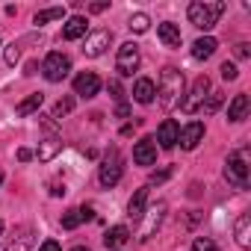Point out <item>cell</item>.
<instances>
[{
	"instance_id": "cell-41",
	"label": "cell",
	"mask_w": 251,
	"mask_h": 251,
	"mask_svg": "<svg viewBox=\"0 0 251 251\" xmlns=\"http://www.w3.org/2000/svg\"><path fill=\"white\" fill-rule=\"evenodd\" d=\"M30 157H33V151H30V148H21V151H18V160H30Z\"/></svg>"
},
{
	"instance_id": "cell-28",
	"label": "cell",
	"mask_w": 251,
	"mask_h": 251,
	"mask_svg": "<svg viewBox=\"0 0 251 251\" xmlns=\"http://www.w3.org/2000/svg\"><path fill=\"white\" fill-rule=\"evenodd\" d=\"M80 222H83V216H80V207H74V210H68V213L62 216V227H65V230H74Z\"/></svg>"
},
{
	"instance_id": "cell-16",
	"label": "cell",
	"mask_w": 251,
	"mask_h": 251,
	"mask_svg": "<svg viewBox=\"0 0 251 251\" xmlns=\"http://www.w3.org/2000/svg\"><path fill=\"white\" fill-rule=\"evenodd\" d=\"M233 233H236V245L239 248H251V216L248 213H239V219L233 225Z\"/></svg>"
},
{
	"instance_id": "cell-42",
	"label": "cell",
	"mask_w": 251,
	"mask_h": 251,
	"mask_svg": "<svg viewBox=\"0 0 251 251\" xmlns=\"http://www.w3.org/2000/svg\"><path fill=\"white\" fill-rule=\"evenodd\" d=\"M71 251H89V248H86V245H74Z\"/></svg>"
},
{
	"instance_id": "cell-4",
	"label": "cell",
	"mask_w": 251,
	"mask_h": 251,
	"mask_svg": "<svg viewBox=\"0 0 251 251\" xmlns=\"http://www.w3.org/2000/svg\"><path fill=\"white\" fill-rule=\"evenodd\" d=\"M68 71H71V59L65 53H59V50L48 53L45 62H42V74H45L48 83H62L68 77Z\"/></svg>"
},
{
	"instance_id": "cell-38",
	"label": "cell",
	"mask_w": 251,
	"mask_h": 251,
	"mask_svg": "<svg viewBox=\"0 0 251 251\" xmlns=\"http://www.w3.org/2000/svg\"><path fill=\"white\" fill-rule=\"evenodd\" d=\"M115 115H118V118H127V115H130V106H127V103H118V106H115Z\"/></svg>"
},
{
	"instance_id": "cell-31",
	"label": "cell",
	"mask_w": 251,
	"mask_h": 251,
	"mask_svg": "<svg viewBox=\"0 0 251 251\" xmlns=\"http://www.w3.org/2000/svg\"><path fill=\"white\" fill-rule=\"evenodd\" d=\"M222 77H225V80H236V77H239V68H236L233 62H222Z\"/></svg>"
},
{
	"instance_id": "cell-37",
	"label": "cell",
	"mask_w": 251,
	"mask_h": 251,
	"mask_svg": "<svg viewBox=\"0 0 251 251\" xmlns=\"http://www.w3.org/2000/svg\"><path fill=\"white\" fill-rule=\"evenodd\" d=\"M233 53H236V56H239V59H245V56H248V53H251V50H248V45H245V42H239V45H236V48H233Z\"/></svg>"
},
{
	"instance_id": "cell-20",
	"label": "cell",
	"mask_w": 251,
	"mask_h": 251,
	"mask_svg": "<svg viewBox=\"0 0 251 251\" xmlns=\"http://www.w3.org/2000/svg\"><path fill=\"white\" fill-rule=\"evenodd\" d=\"M248 95H233V100L227 103V121H242L248 115Z\"/></svg>"
},
{
	"instance_id": "cell-22",
	"label": "cell",
	"mask_w": 251,
	"mask_h": 251,
	"mask_svg": "<svg viewBox=\"0 0 251 251\" xmlns=\"http://www.w3.org/2000/svg\"><path fill=\"white\" fill-rule=\"evenodd\" d=\"M216 48H219V42H216L213 36H204V39H198V42L192 45V56H195V59H210V56L216 53Z\"/></svg>"
},
{
	"instance_id": "cell-21",
	"label": "cell",
	"mask_w": 251,
	"mask_h": 251,
	"mask_svg": "<svg viewBox=\"0 0 251 251\" xmlns=\"http://www.w3.org/2000/svg\"><path fill=\"white\" fill-rule=\"evenodd\" d=\"M145 204H148V186L136 189V195H133L130 204H127V216H130V219H142V216H145Z\"/></svg>"
},
{
	"instance_id": "cell-2",
	"label": "cell",
	"mask_w": 251,
	"mask_h": 251,
	"mask_svg": "<svg viewBox=\"0 0 251 251\" xmlns=\"http://www.w3.org/2000/svg\"><path fill=\"white\" fill-rule=\"evenodd\" d=\"M225 3L222 0H195V3H189L186 15H189V24L198 27V30H213L219 24V18L225 15Z\"/></svg>"
},
{
	"instance_id": "cell-14",
	"label": "cell",
	"mask_w": 251,
	"mask_h": 251,
	"mask_svg": "<svg viewBox=\"0 0 251 251\" xmlns=\"http://www.w3.org/2000/svg\"><path fill=\"white\" fill-rule=\"evenodd\" d=\"M89 33V21L83 18V15H71L68 21H65V27H62V39L65 42H77V39H83Z\"/></svg>"
},
{
	"instance_id": "cell-39",
	"label": "cell",
	"mask_w": 251,
	"mask_h": 251,
	"mask_svg": "<svg viewBox=\"0 0 251 251\" xmlns=\"http://www.w3.org/2000/svg\"><path fill=\"white\" fill-rule=\"evenodd\" d=\"M80 216H83V222H89V219H95V210L92 207H80Z\"/></svg>"
},
{
	"instance_id": "cell-7",
	"label": "cell",
	"mask_w": 251,
	"mask_h": 251,
	"mask_svg": "<svg viewBox=\"0 0 251 251\" xmlns=\"http://www.w3.org/2000/svg\"><path fill=\"white\" fill-rule=\"evenodd\" d=\"M121 172H124V166H121V157H118V151L112 148V151L106 154V160L100 163V172H98V180H100V186L112 189V186L121 180Z\"/></svg>"
},
{
	"instance_id": "cell-1",
	"label": "cell",
	"mask_w": 251,
	"mask_h": 251,
	"mask_svg": "<svg viewBox=\"0 0 251 251\" xmlns=\"http://www.w3.org/2000/svg\"><path fill=\"white\" fill-rule=\"evenodd\" d=\"M183 86H186V80H183V71H177L175 65H166L163 71H160V80H157V103L163 106V109H175V106H180V100H183Z\"/></svg>"
},
{
	"instance_id": "cell-9",
	"label": "cell",
	"mask_w": 251,
	"mask_h": 251,
	"mask_svg": "<svg viewBox=\"0 0 251 251\" xmlns=\"http://www.w3.org/2000/svg\"><path fill=\"white\" fill-rule=\"evenodd\" d=\"M98 92H100V77H98L95 71H83V74L74 77V95H80V98H95Z\"/></svg>"
},
{
	"instance_id": "cell-29",
	"label": "cell",
	"mask_w": 251,
	"mask_h": 251,
	"mask_svg": "<svg viewBox=\"0 0 251 251\" xmlns=\"http://www.w3.org/2000/svg\"><path fill=\"white\" fill-rule=\"evenodd\" d=\"M222 100H225V95H222V92H210V95H207V103H204L201 109L210 115V112H216V109L222 106Z\"/></svg>"
},
{
	"instance_id": "cell-33",
	"label": "cell",
	"mask_w": 251,
	"mask_h": 251,
	"mask_svg": "<svg viewBox=\"0 0 251 251\" xmlns=\"http://www.w3.org/2000/svg\"><path fill=\"white\" fill-rule=\"evenodd\" d=\"M172 177V169H163V172H154L151 175V183H166Z\"/></svg>"
},
{
	"instance_id": "cell-36",
	"label": "cell",
	"mask_w": 251,
	"mask_h": 251,
	"mask_svg": "<svg viewBox=\"0 0 251 251\" xmlns=\"http://www.w3.org/2000/svg\"><path fill=\"white\" fill-rule=\"evenodd\" d=\"M39 251H62V248H59V242H56V239H45V242L39 245Z\"/></svg>"
},
{
	"instance_id": "cell-13",
	"label": "cell",
	"mask_w": 251,
	"mask_h": 251,
	"mask_svg": "<svg viewBox=\"0 0 251 251\" xmlns=\"http://www.w3.org/2000/svg\"><path fill=\"white\" fill-rule=\"evenodd\" d=\"M177 136H180V127H177V121L166 118V121L160 124V130H157V142H160V148L172 151V148L177 145Z\"/></svg>"
},
{
	"instance_id": "cell-11",
	"label": "cell",
	"mask_w": 251,
	"mask_h": 251,
	"mask_svg": "<svg viewBox=\"0 0 251 251\" xmlns=\"http://www.w3.org/2000/svg\"><path fill=\"white\" fill-rule=\"evenodd\" d=\"M204 139V124L201 121H189L186 127L180 130V136H177V142H180V148L183 151H192V148H198V142Z\"/></svg>"
},
{
	"instance_id": "cell-18",
	"label": "cell",
	"mask_w": 251,
	"mask_h": 251,
	"mask_svg": "<svg viewBox=\"0 0 251 251\" xmlns=\"http://www.w3.org/2000/svg\"><path fill=\"white\" fill-rule=\"evenodd\" d=\"M130 239V230L124 227V225H115V227H109L106 230V236H103V245L109 248V251H115V248H121L124 242Z\"/></svg>"
},
{
	"instance_id": "cell-26",
	"label": "cell",
	"mask_w": 251,
	"mask_h": 251,
	"mask_svg": "<svg viewBox=\"0 0 251 251\" xmlns=\"http://www.w3.org/2000/svg\"><path fill=\"white\" fill-rule=\"evenodd\" d=\"M127 27H130L133 33H145V30L151 27V18H148L145 12H139V15H133V18H130V24H127Z\"/></svg>"
},
{
	"instance_id": "cell-30",
	"label": "cell",
	"mask_w": 251,
	"mask_h": 251,
	"mask_svg": "<svg viewBox=\"0 0 251 251\" xmlns=\"http://www.w3.org/2000/svg\"><path fill=\"white\" fill-rule=\"evenodd\" d=\"M192 251H219V248H216V242H213L210 236H198V239L192 242Z\"/></svg>"
},
{
	"instance_id": "cell-3",
	"label": "cell",
	"mask_w": 251,
	"mask_h": 251,
	"mask_svg": "<svg viewBox=\"0 0 251 251\" xmlns=\"http://www.w3.org/2000/svg\"><path fill=\"white\" fill-rule=\"evenodd\" d=\"M225 180L233 183L236 189L248 186V157H245V151H236V154L227 157V163H225Z\"/></svg>"
},
{
	"instance_id": "cell-10",
	"label": "cell",
	"mask_w": 251,
	"mask_h": 251,
	"mask_svg": "<svg viewBox=\"0 0 251 251\" xmlns=\"http://www.w3.org/2000/svg\"><path fill=\"white\" fill-rule=\"evenodd\" d=\"M166 210H169V204L166 201H160L157 207H151V210H145L148 213V222H145V227L139 230V242H145V239H151V233L163 225V219H166Z\"/></svg>"
},
{
	"instance_id": "cell-43",
	"label": "cell",
	"mask_w": 251,
	"mask_h": 251,
	"mask_svg": "<svg viewBox=\"0 0 251 251\" xmlns=\"http://www.w3.org/2000/svg\"><path fill=\"white\" fill-rule=\"evenodd\" d=\"M0 183H3V172H0Z\"/></svg>"
},
{
	"instance_id": "cell-40",
	"label": "cell",
	"mask_w": 251,
	"mask_h": 251,
	"mask_svg": "<svg viewBox=\"0 0 251 251\" xmlns=\"http://www.w3.org/2000/svg\"><path fill=\"white\" fill-rule=\"evenodd\" d=\"M106 6H109V3H92V6H89V12H103Z\"/></svg>"
},
{
	"instance_id": "cell-6",
	"label": "cell",
	"mask_w": 251,
	"mask_h": 251,
	"mask_svg": "<svg viewBox=\"0 0 251 251\" xmlns=\"http://www.w3.org/2000/svg\"><path fill=\"white\" fill-rule=\"evenodd\" d=\"M139 45H133V42H124L121 48H118V56H115V68H118V74L121 77H133V71L139 68Z\"/></svg>"
},
{
	"instance_id": "cell-19",
	"label": "cell",
	"mask_w": 251,
	"mask_h": 251,
	"mask_svg": "<svg viewBox=\"0 0 251 251\" xmlns=\"http://www.w3.org/2000/svg\"><path fill=\"white\" fill-rule=\"evenodd\" d=\"M154 95H157L154 80H151V77H139V80H136V86H133V98H136L139 103H151V100H154Z\"/></svg>"
},
{
	"instance_id": "cell-35",
	"label": "cell",
	"mask_w": 251,
	"mask_h": 251,
	"mask_svg": "<svg viewBox=\"0 0 251 251\" xmlns=\"http://www.w3.org/2000/svg\"><path fill=\"white\" fill-rule=\"evenodd\" d=\"M18 56H21V53H18V48H15V45H9V48H6V62H9V65H15V62H18Z\"/></svg>"
},
{
	"instance_id": "cell-5",
	"label": "cell",
	"mask_w": 251,
	"mask_h": 251,
	"mask_svg": "<svg viewBox=\"0 0 251 251\" xmlns=\"http://www.w3.org/2000/svg\"><path fill=\"white\" fill-rule=\"evenodd\" d=\"M210 92H213L210 77H207V74L195 77V83H192V89H189V98H183V100H180L183 112H198V109L204 106V100H207V95H210Z\"/></svg>"
},
{
	"instance_id": "cell-17",
	"label": "cell",
	"mask_w": 251,
	"mask_h": 251,
	"mask_svg": "<svg viewBox=\"0 0 251 251\" xmlns=\"http://www.w3.org/2000/svg\"><path fill=\"white\" fill-rule=\"evenodd\" d=\"M157 36H160V42H163L166 48H180V42H183V39H180V27H177V24H169V21L157 27Z\"/></svg>"
},
{
	"instance_id": "cell-27",
	"label": "cell",
	"mask_w": 251,
	"mask_h": 251,
	"mask_svg": "<svg viewBox=\"0 0 251 251\" xmlns=\"http://www.w3.org/2000/svg\"><path fill=\"white\" fill-rule=\"evenodd\" d=\"M71 109H74V98H62V100H56V106H53L50 118H62V115H68Z\"/></svg>"
},
{
	"instance_id": "cell-34",
	"label": "cell",
	"mask_w": 251,
	"mask_h": 251,
	"mask_svg": "<svg viewBox=\"0 0 251 251\" xmlns=\"http://www.w3.org/2000/svg\"><path fill=\"white\" fill-rule=\"evenodd\" d=\"M68 189H65V183H59V180H50V195L53 198H59V195H65Z\"/></svg>"
},
{
	"instance_id": "cell-15",
	"label": "cell",
	"mask_w": 251,
	"mask_h": 251,
	"mask_svg": "<svg viewBox=\"0 0 251 251\" xmlns=\"http://www.w3.org/2000/svg\"><path fill=\"white\" fill-rule=\"evenodd\" d=\"M30 248H33V227H30V225L15 227V236L9 239L6 251H30Z\"/></svg>"
},
{
	"instance_id": "cell-8",
	"label": "cell",
	"mask_w": 251,
	"mask_h": 251,
	"mask_svg": "<svg viewBox=\"0 0 251 251\" xmlns=\"http://www.w3.org/2000/svg\"><path fill=\"white\" fill-rule=\"evenodd\" d=\"M109 45H112V33H109V30H95L92 36H86V42H83V53H86L89 59H98V56L106 53Z\"/></svg>"
},
{
	"instance_id": "cell-24",
	"label": "cell",
	"mask_w": 251,
	"mask_h": 251,
	"mask_svg": "<svg viewBox=\"0 0 251 251\" xmlns=\"http://www.w3.org/2000/svg\"><path fill=\"white\" fill-rule=\"evenodd\" d=\"M59 148H62V142L53 136V139H48V142H42V148H39V160L42 163H48V160H53L56 154H59Z\"/></svg>"
},
{
	"instance_id": "cell-25",
	"label": "cell",
	"mask_w": 251,
	"mask_h": 251,
	"mask_svg": "<svg viewBox=\"0 0 251 251\" xmlns=\"http://www.w3.org/2000/svg\"><path fill=\"white\" fill-rule=\"evenodd\" d=\"M62 15H65V9H62V6H53V9H42V12H36L33 24H48V21H59Z\"/></svg>"
},
{
	"instance_id": "cell-12",
	"label": "cell",
	"mask_w": 251,
	"mask_h": 251,
	"mask_svg": "<svg viewBox=\"0 0 251 251\" xmlns=\"http://www.w3.org/2000/svg\"><path fill=\"white\" fill-rule=\"evenodd\" d=\"M133 160H136L139 166H154V160H157V142H154L151 136L139 139V142L133 145Z\"/></svg>"
},
{
	"instance_id": "cell-23",
	"label": "cell",
	"mask_w": 251,
	"mask_h": 251,
	"mask_svg": "<svg viewBox=\"0 0 251 251\" xmlns=\"http://www.w3.org/2000/svg\"><path fill=\"white\" fill-rule=\"evenodd\" d=\"M42 100H45V95H42V92H36V95L24 98V100L15 106V112H18V115H30V112H36V109L42 106Z\"/></svg>"
},
{
	"instance_id": "cell-44",
	"label": "cell",
	"mask_w": 251,
	"mask_h": 251,
	"mask_svg": "<svg viewBox=\"0 0 251 251\" xmlns=\"http://www.w3.org/2000/svg\"><path fill=\"white\" fill-rule=\"evenodd\" d=\"M0 230H3V222H0Z\"/></svg>"
},
{
	"instance_id": "cell-32",
	"label": "cell",
	"mask_w": 251,
	"mask_h": 251,
	"mask_svg": "<svg viewBox=\"0 0 251 251\" xmlns=\"http://www.w3.org/2000/svg\"><path fill=\"white\" fill-rule=\"evenodd\" d=\"M109 92H112V98L121 103V98H124V89H121V83H118V80H109Z\"/></svg>"
}]
</instances>
